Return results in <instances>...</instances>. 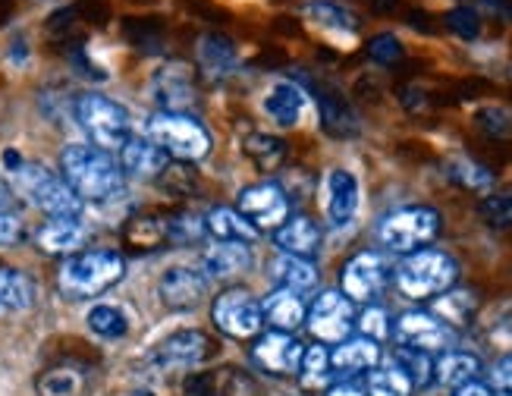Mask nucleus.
<instances>
[{
	"instance_id": "7ed1b4c3",
	"label": "nucleus",
	"mask_w": 512,
	"mask_h": 396,
	"mask_svg": "<svg viewBox=\"0 0 512 396\" xmlns=\"http://www.w3.org/2000/svg\"><path fill=\"white\" fill-rule=\"evenodd\" d=\"M393 280H396V290L406 299H415V302L437 299L443 293L456 290L459 261L450 252H440V249H418V252L403 255V261L393 268Z\"/></svg>"
},
{
	"instance_id": "20e7f679",
	"label": "nucleus",
	"mask_w": 512,
	"mask_h": 396,
	"mask_svg": "<svg viewBox=\"0 0 512 396\" xmlns=\"http://www.w3.org/2000/svg\"><path fill=\"white\" fill-rule=\"evenodd\" d=\"M126 274V258L110 249L76 252L63 261L57 286L66 299H95L117 286Z\"/></svg>"
},
{
	"instance_id": "dca6fc26",
	"label": "nucleus",
	"mask_w": 512,
	"mask_h": 396,
	"mask_svg": "<svg viewBox=\"0 0 512 396\" xmlns=\"http://www.w3.org/2000/svg\"><path fill=\"white\" fill-rule=\"evenodd\" d=\"M186 396H255V381L249 371H242L236 365L211 368L189 374L183 381Z\"/></svg>"
},
{
	"instance_id": "473e14b6",
	"label": "nucleus",
	"mask_w": 512,
	"mask_h": 396,
	"mask_svg": "<svg viewBox=\"0 0 512 396\" xmlns=\"http://www.w3.org/2000/svg\"><path fill=\"white\" fill-rule=\"evenodd\" d=\"M32 302L35 283L16 268H0V312H26Z\"/></svg>"
},
{
	"instance_id": "c85d7f7f",
	"label": "nucleus",
	"mask_w": 512,
	"mask_h": 396,
	"mask_svg": "<svg viewBox=\"0 0 512 396\" xmlns=\"http://www.w3.org/2000/svg\"><path fill=\"white\" fill-rule=\"evenodd\" d=\"M205 230L217 242H246V246H252V242L258 239V230L236 208H214V211H208Z\"/></svg>"
},
{
	"instance_id": "a878e982",
	"label": "nucleus",
	"mask_w": 512,
	"mask_h": 396,
	"mask_svg": "<svg viewBox=\"0 0 512 396\" xmlns=\"http://www.w3.org/2000/svg\"><path fill=\"white\" fill-rule=\"evenodd\" d=\"M252 249L246 242H217L205 252V274L211 280H233L252 268Z\"/></svg>"
},
{
	"instance_id": "412c9836",
	"label": "nucleus",
	"mask_w": 512,
	"mask_h": 396,
	"mask_svg": "<svg viewBox=\"0 0 512 396\" xmlns=\"http://www.w3.org/2000/svg\"><path fill=\"white\" fill-rule=\"evenodd\" d=\"M384 349L381 343H374L368 337H349L330 349V368L340 378H352V374H362L381 365Z\"/></svg>"
},
{
	"instance_id": "f8f14e48",
	"label": "nucleus",
	"mask_w": 512,
	"mask_h": 396,
	"mask_svg": "<svg viewBox=\"0 0 512 396\" xmlns=\"http://www.w3.org/2000/svg\"><path fill=\"white\" fill-rule=\"evenodd\" d=\"M393 268L381 252H359L340 268V293L352 302L371 305L390 283Z\"/></svg>"
},
{
	"instance_id": "7c9ffc66",
	"label": "nucleus",
	"mask_w": 512,
	"mask_h": 396,
	"mask_svg": "<svg viewBox=\"0 0 512 396\" xmlns=\"http://www.w3.org/2000/svg\"><path fill=\"white\" fill-rule=\"evenodd\" d=\"M274 280L283 290H293V293H308L315 290L318 283V268L305 258H296V255H280L274 261Z\"/></svg>"
},
{
	"instance_id": "ea45409f",
	"label": "nucleus",
	"mask_w": 512,
	"mask_h": 396,
	"mask_svg": "<svg viewBox=\"0 0 512 396\" xmlns=\"http://www.w3.org/2000/svg\"><path fill=\"white\" fill-rule=\"evenodd\" d=\"M475 296L472 293H465V290H450V293H443L434 299V315L440 321H447L450 327H462V324H469L472 312H475Z\"/></svg>"
},
{
	"instance_id": "72a5a7b5",
	"label": "nucleus",
	"mask_w": 512,
	"mask_h": 396,
	"mask_svg": "<svg viewBox=\"0 0 512 396\" xmlns=\"http://www.w3.org/2000/svg\"><path fill=\"white\" fill-rule=\"evenodd\" d=\"M242 151L249 154L252 164L261 173H274L286 161V142L271 136V132H249V136L242 139Z\"/></svg>"
},
{
	"instance_id": "a19ab883",
	"label": "nucleus",
	"mask_w": 512,
	"mask_h": 396,
	"mask_svg": "<svg viewBox=\"0 0 512 396\" xmlns=\"http://www.w3.org/2000/svg\"><path fill=\"white\" fill-rule=\"evenodd\" d=\"M205 233H208L205 217H198L192 211H176L167 217V242H173V246H192Z\"/></svg>"
},
{
	"instance_id": "bb28decb",
	"label": "nucleus",
	"mask_w": 512,
	"mask_h": 396,
	"mask_svg": "<svg viewBox=\"0 0 512 396\" xmlns=\"http://www.w3.org/2000/svg\"><path fill=\"white\" fill-rule=\"evenodd\" d=\"M478 378H481V359L472 356V352L450 349V352H440V356L434 359V381L440 387L459 390V387L472 384Z\"/></svg>"
},
{
	"instance_id": "f704fd0d",
	"label": "nucleus",
	"mask_w": 512,
	"mask_h": 396,
	"mask_svg": "<svg viewBox=\"0 0 512 396\" xmlns=\"http://www.w3.org/2000/svg\"><path fill=\"white\" fill-rule=\"evenodd\" d=\"M443 173H447V180L456 183L459 189H469V192H491L494 189V173L472 158H462V154L443 164Z\"/></svg>"
},
{
	"instance_id": "ddd939ff",
	"label": "nucleus",
	"mask_w": 512,
	"mask_h": 396,
	"mask_svg": "<svg viewBox=\"0 0 512 396\" xmlns=\"http://www.w3.org/2000/svg\"><path fill=\"white\" fill-rule=\"evenodd\" d=\"M302 356H305V346L293 334H283V330H267V334H258L255 346H252L255 365L267 374H277V378L299 374Z\"/></svg>"
},
{
	"instance_id": "c756f323",
	"label": "nucleus",
	"mask_w": 512,
	"mask_h": 396,
	"mask_svg": "<svg viewBox=\"0 0 512 396\" xmlns=\"http://www.w3.org/2000/svg\"><path fill=\"white\" fill-rule=\"evenodd\" d=\"M123 242L132 252H154L167 242V217H158V214L132 217L123 230Z\"/></svg>"
},
{
	"instance_id": "1a4fd4ad",
	"label": "nucleus",
	"mask_w": 512,
	"mask_h": 396,
	"mask_svg": "<svg viewBox=\"0 0 512 396\" xmlns=\"http://www.w3.org/2000/svg\"><path fill=\"white\" fill-rule=\"evenodd\" d=\"M305 327L311 330V337L318 343H343L352 337L355 330V302L343 296L340 290H324L315 302H311Z\"/></svg>"
},
{
	"instance_id": "603ef678",
	"label": "nucleus",
	"mask_w": 512,
	"mask_h": 396,
	"mask_svg": "<svg viewBox=\"0 0 512 396\" xmlns=\"http://www.w3.org/2000/svg\"><path fill=\"white\" fill-rule=\"evenodd\" d=\"M453 396H494V390L487 387V384H481V381H472V384H465V387H459Z\"/></svg>"
},
{
	"instance_id": "a211bd4d",
	"label": "nucleus",
	"mask_w": 512,
	"mask_h": 396,
	"mask_svg": "<svg viewBox=\"0 0 512 396\" xmlns=\"http://www.w3.org/2000/svg\"><path fill=\"white\" fill-rule=\"evenodd\" d=\"M315 101H318V114H321V126L327 136L333 139H355L362 132L359 114L352 110V104L346 101V95H340L333 85H315Z\"/></svg>"
},
{
	"instance_id": "49530a36",
	"label": "nucleus",
	"mask_w": 512,
	"mask_h": 396,
	"mask_svg": "<svg viewBox=\"0 0 512 396\" xmlns=\"http://www.w3.org/2000/svg\"><path fill=\"white\" fill-rule=\"evenodd\" d=\"M443 22H447V29L462 41H475L481 35V16L475 7H453L443 16Z\"/></svg>"
},
{
	"instance_id": "79ce46f5",
	"label": "nucleus",
	"mask_w": 512,
	"mask_h": 396,
	"mask_svg": "<svg viewBox=\"0 0 512 396\" xmlns=\"http://www.w3.org/2000/svg\"><path fill=\"white\" fill-rule=\"evenodd\" d=\"M478 217L491 230H512V192H491L478 202Z\"/></svg>"
},
{
	"instance_id": "09e8293b",
	"label": "nucleus",
	"mask_w": 512,
	"mask_h": 396,
	"mask_svg": "<svg viewBox=\"0 0 512 396\" xmlns=\"http://www.w3.org/2000/svg\"><path fill=\"white\" fill-rule=\"evenodd\" d=\"M22 239H26V227H22V220L13 211H0V249L19 246Z\"/></svg>"
},
{
	"instance_id": "4468645a",
	"label": "nucleus",
	"mask_w": 512,
	"mask_h": 396,
	"mask_svg": "<svg viewBox=\"0 0 512 396\" xmlns=\"http://www.w3.org/2000/svg\"><path fill=\"white\" fill-rule=\"evenodd\" d=\"M214 356V340L205 330H176L151 349V362L161 368H192Z\"/></svg>"
},
{
	"instance_id": "6e6552de",
	"label": "nucleus",
	"mask_w": 512,
	"mask_h": 396,
	"mask_svg": "<svg viewBox=\"0 0 512 396\" xmlns=\"http://www.w3.org/2000/svg\"><path fill=\"white\" fill-rule=\"evenodd\" d=\"M211 321L220 334L230 337V340H252L261 334L264 312H261V302L249 290L233 286V290H224L214 299Z\"/></svg>"
},
{
	"instance_id": "5701e85b",
	"label": "nucleus",
	"mask_w": 512,
	"mask_h": 396,
	"mask_svg": "<svg viewBox=\"0 0 512 396\" xmlns=\"http://www.w3.org/2000/svg\"><path fill=\"white\" fill-rule=\"evenodd\" d=\"M274 242L280 255H296V258L311 261L321 249V227L305 214H293L283 227L274 230Z\"/></svg>"
},
{
	"instance_id": "f257e3e1",
	"label": "nucleus",
	"mask_w": 512,
	"mask_h": 396,
	"mask_svg": "<svg viewBox=\"0 0 512 396\" xmlns=\"http://www.w3.org/2000/svg\"><path fill=\"white\" fill-rule=\"evenodd\" d=\"M60 176L82 202H110L123 192V170L110 151L95 145H66L60 154Z\"/></svg>"
},
{
	"instance_id": "f03ea898",
	"label": "nucleus",
	"mask_w": 512,
	"mask_h": 396,
	"mask_svg": "<svg viewBox=\"0 0 512 396\" xmlns=\"http://www.w3.org/2000/svg\"><path fill=\"white\" fill-rule=\"evenodd\" d=\"M7 173L13 176L16 189L29 198V202L44 211L48 217H79L82 214V198L70 189V183L60 173L48 170L44 164L22 161L19 154L10 148L4 151Z\"/></svg>"
},
{
	"instance_id": "c9c22d12",
	"label": "nucleus",
	"mask_w": 512,
	"mask_h": 396,
	"mask_svg": "<svg viewBox=\"0 0 512 396\" xmlns=\"http://www.w3.org/2000/svg\"><path fill=\"white\" fill-rule=\"evenodd\" d=\"M412 390H415L412 378L396 362L377 365L368 371V381H365L368 396H412Z\"/></svg>"
},
{
	"instance_id": "393cba45",
	"label": "nucleus",
	"mask_w": 512,
	"mask_h": 396,
	"mask_svg": "<svg viewBox=\"0 0 512 396\" xmlns=\"http://www.w3.org/2000/svg\"><path fill=\"white\" fill-rule=\"evenodd\" d=\"M261 312H264V321L271 324L274 330H283V334H296V330L305 324L308 308H305L299 293L277 286L274 293H267L261 299Z\"/></svg>"
},
{
	"instance_id": "4c0bfd02",
	"label": "nucleus",
	"mask_w": 512,
	"mask_h": 396,
	"mask_svg": "<svg viewBox=\"0 0 512 396\" xmlns=\"http://www.w3.org/2000/svg\"><path fill=\"white\" fill-rule=\"evenodd\" d=\"M299 381L305 390H324L333 381V368H330V349L324 343L305 346V356L299 365Z\"/></svg>"
},
{
	"instance_id": "6ab92c4d",
	"label": "nucleus",
	"mask_w": 512,
	"mask_h": 396,
	"mask_svg": "<svg viewBox=\"0 0 512 396\" xmlns=\"http://www.w3.org/2000/svg\"><path fill=\"white\" fill-rule=\"evenodd\" d=\"M208 293V280L205 274H198L195 268H170L164 271L161 283H158V296L167 308H176V312H186V308H195Z\"/></svg>"
},
{
	"instance_id": "39448f33",
	"label": "nucleus",
	"mask_w": 512,
	"mask_h": 396,
	"mask_svg": "<svg viewBox=\"0 0 512 396\" xmlns=\"http://www.w3.org/2000/svg\"><path fill=\"white\" fill-rule=\"evenodd\" d=\"M443 230V217L431 205H406L387 214L377 224V239L393 255H409L418 249H428Z\"/></svg>"
},
{
	"instance_id": "9b49d317",
	"label": "nucleus",
	"mask_w": 512,
	"mask_h": 396,
	"mask_svg": "<svg viewBox=\"0 0 512 396\" xmlns=\"http://www.w3.org/2000/svg\"><path fill=\"white\" fill-rule=\"evenodd\" d=\"M236 211L249 220V224L261 233V230H277L289 220V195L277 180H264L255 186H246L236 195Z\"/></svg>"
},
{
	"instance_id": "de8ad7c7",
	"label": "nucleus",
	"mask_w": 512,
	"mask_h": 396,
	"mask_svg": "<svg viewBox=\"0 0 512 396\" xmlns=\"http://www.w3.org/2000/svg\"><path fill=\"white\" fill-rule=\"evenodd\" d=\"M403 54H406L403 41H399L393 32H381V35H374V38L368 41V57H371L377 66H393V63L403 60Z\"/></svg>"
},
{
	"instance_id": "423d86ee",
	"label": "nucleus",
	"mask_w": 512,
	"mask_h": 396,
	"mask_svg": "<svg viewBox=\"0 0 512 396\" xmlns=\"http://www.w3.org/2000/svg\"><path fill=\"white\" fill-rule=\"evenodd\" d=\"M148 139L167 151V158L180 164L205 161L211 154V132L189 114H173V110H158L148 120Z\"/></svg>"
},
{
	"instance_id": "a18cd8bd",
	"label": "nucleus",
	"mask_w": 512,
	"mask_h": 396,
	"mask_svg": "<svg viewBox=\"0 0 512 396\" xmlns=\"http://www.w3.org/2000/svg\"><path fill=\"white\" fill-rule=\"evenodd\" d=\"M475 126L484 132L487 139H509L512 136V110L500 107V104H487L475 114Z\"/></svg>"
},
{
	"instance_id": "864d4df0",
	"label": "nucleus",
	"mask_w": 512,
	"mask_h": 396,
	"mask_svg": "<svg viewBox=\"0 0 512 396\" xmlns=\"http://www.w3.org/2000/svg\"><path fill=\"white\" fill-rule=\"evenodd\" d=\"M503 396H509V393H503Z\"/></svg>"
},
{
	"instance_id": "4be33fe9",
	"label": "nucleus",
	"mask_w": 512,
	"mask_h": 396,
	"mask_svg": "<svg viewBox=\"0 0 512 396\" xmlns=\"http://www.w3.org/2000/svg\"><path fill=\"white\" fill-rule=\"evenodd\" d=\"M305 104H308V95L302 92V85L296 82H274L271 88L264 92L261 98V110L267 117H271L277 126L283 129H293L302 123V114H305Z\"/></svg>"
},
{
	"instance_id": "37998d69",
	"label": "nucleus",
	"mask_w": 512,
	"mask_h": 396,
	"mask_svg": "<svg viewBox=\"0 0 512 396\" xmlns=\"http://www.w3.org/2000/svg\"><path fill=\"white\" fill-rule=\"evenodd\" d=\"M399 368H403L415 387H428L434 381V359L428 356V352H418V349H406L399 346L396 359H393Z\"/></svg>"
},
{
	"instance_id": "f3484780",
	"label": "nucleus",
	"mask_w": 512,
	"mask_h": 396,
	"mask_svg": "<svg viewBox=\"0 0 512 396\" xmlns=\"http://www.w3.org/2000/svg\"><path fill=\"white\" fill-rule=\"evenodd\" d=\"M151 95L161 104V110H173V114H183L192 104V66L183 60H170L164 70L154 73L151 82Z\"/></svg>"
},
{
	"instance_id": "2eb2a0df",
	"label": "nucleus",
	"mask_w": 512,
	"mask_h": 396,
	"mask_svg": "<svg viewBox=\"0 0 512 396\" xmlns=\"http://www.w3.org/2000/svg\"><path fill=\"white\" fill-rule=\"evenodd\" d=\"M359 198L362 186L359 176L346 167H333L324 176V214L330 227H349L355 214H359Z\"/></svg>"
},
{
	"instance_id": "2f4dec72",
	"label": "nucleus",
	"mask_w": 512,
	"mask_h": 396,
	"mask_svg": "<svg viewBox=\"0 0 512 396\" xmlns=\"http://www.w3.org/2000/svg\"><path fill=\"white\" fill-rule=\"evenodd\" d=\"M305 19L311 26H318L330 35H340V32H352L355 29V13H349L343 4L337 0H308L305 4Z\"/></svg>"
},
{
	"instance_id": "cd10ccee",
	"label": "nucleus",
	"mask_w": 512,
	"mask_h": 396,
	"mask_svg": "<svg viewBox=\"0 0 512 396\" xmlns=\"http://www.w3.org/2000/svg\"><path fill=\"white\" fill-rule=\"evenodd\" d=\"M198 63H202V70L214 79H224L236 70L239 63V54H236V44L227 38V35H205L198 41Z\"/></svg>"
},
{
	"instance_id": "e433bc0d",
	"label": "nucleus",
	"mask_w": 512,
	"mask_h": 396,
	"mask_svg": "<svg viewBox=\"0 0 512 396\" xmlns=\"http://www.w3.org/2000/svg\"><path fill=\"white\" fill-rule=\"evenodd\" d=\"M38 396H82L85 393V374L73 365L48 368L35 381Z\"/></svg>"
},
{
	"instance_id": "c03bdc74",
	"label": "nucleus",
	"mask_w": 512,
	"mask_h": 396,
	"mask_svg": "<svg viewBox=\"0 0 512 396\" xmlns=\"http://www.w3.org/2000/svg\"><path fill=\"white\" fill-rule=\"evenodd\" d=\"M355 327H359V337H368L374 343H381L393 334V321L387 315L384 305H365L362 315H355Z\"/></svg>"
},
{
	"instance_id": "b1692460",
	"label": "nucleus",
	"mask_w": 512,
	"mask_h": 396,
	"mask_svg": "<svg viewBox=\"0 0 512 396\" xmlns=\"http://www.w3.org/2000/svg\"><path fill=\"white\" fill-rule=\"evenodd\" d=\"M85 239H88V230L79 217H51L48 224H41V230L35 233L38 249L48 255H76V249H82Z\"/></svg>"
},
{
	"instance_id": "58836bf2",
	"label": "nucleus",
	"mask_w": 512,
	"mask_h": 396,
	"mask_svg": "<svg viewBox=\"0 0 512 396\" xmlns=\"http://www.w3.org/2000/svg\"><path fill=\"white\" fill-rule=\"evenodd\" d=\"M88 330L101 340H123L129 334V315L120 305H95L85 318Z\"/></svg>"
},
{
	"instance_id": "aec40b11",
	"label": "nucleus",
	"mask_w": 512,
	"mask_h": 396,
	"mask_svg": "<svg viewBox=\"0 0 512 396\" xmlns=\"http://www.w3.org/2000/svg\"><path fill=\"white\" fill-rule=\"evenodd\" d=\"M120 170L123 176H139V180H154L170 164L167 151L154 145L148 136H129L120 148Z\"/></svg>"
},
{
	"instance_id": "0eeeda50",
	"label": "nucleus",
	"mask_w": 512,
	"mask_h": 396,
	"mask_svg": "<svg viewBox=\"0 0 512 396\" xmlns=\"http://www.w3.org/2000/svg\"><path fill=\"white\" fill-rule=\"evenodd\" d=\"M76 123L101 151H120L123 142L132 136L129 110L98 92H85L76 98Z\"/></svg>"
},
{
	"instance_id": "9d476101",
	"label": "nucleus",
	"mask_w": 512,
	"mask_h": 396,
	"mask_svg": "<svg viewBox=\"0 0 512 396\" xmlns=\"http://www.w3.org/2000/svg\"><path fill=\"white\" fill-rule=\"evenodd\" d=\"M393 337L399 346L428 352V356H434V352L440 356V352H450L456 346V330L434 312H421V308L403 312L393 321Z\"/></svg>"
},
{
	"instance_id": "8fccbe9b",
	"label": "nucleus",
	"mask_w": 512,
	"mask_h": 396,
	"mask_svg": "<svg viewBox=\"0 0 512 396\" xmlns=\"http://www.w3.org/2000/svg\"><path fill=\"white\" fill-rule=\"evenodd\" d=\"M487 378H491V387H497L500 393L512 396V352L491 365V374H487Z\"/></svg>"
},
{
	"instance_id": "3c124183",
	"label": "nucleus",
	"mask_w": 512,
	"mask_h": 396,
	"mask_svg": "<svg viewBox=\"0 0 512 396\" xmlns=\"http://www.w3.org/2000/svg\"><path fill=\"white\" fill-rule=\"evenodd\" d=\"M324 396H368V393H365L362 384H355V381L343 378V381H337V384H330Z\"/></svg>"
}]
</instances>
